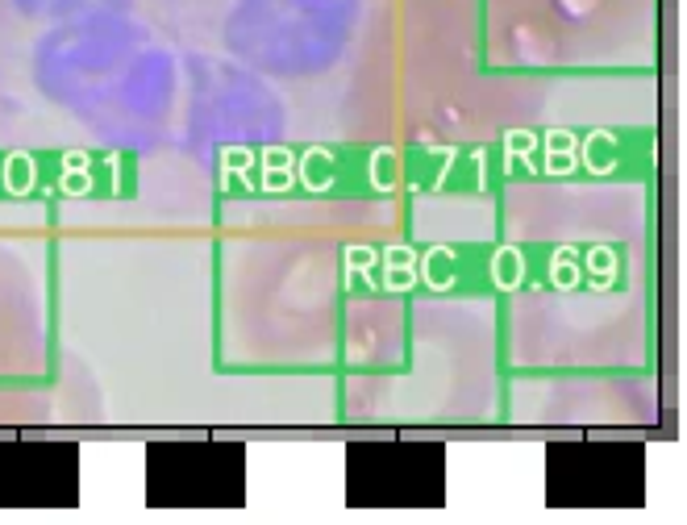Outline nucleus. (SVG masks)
I'll return each instance as SVG.
<instances>
[{
    "mask_svg": "<svg viewBox=\"0 0 687 525\" xmlns=\"http://www.w3.org/2000/svg\"><path fill=\"white\" fill-rule=\"evenodd\" d=\"M259 163H263V188L267 192H284V188L296 184V155L292 150L271 146V150L259 155Z\"/></svg>",
    "mask_w": 687,
    "mask_h": 525,
    "instance_id": "f257e3e1",
    "label": "nucleus"
},
{
    "mask_svg": "<svg viewBox=\"0 0 687 525\" xmlns=\"http://www.w3.org/2000/svg\"><path fill=\"white\" fill-rule=\"evenodd\" d=\"M384 275H388V280H384L388 292H396V288L404 292V288L417 280V255H413L409 246H388L384 250Z\"/></svg>",
    "mask_w": 687,
    "mask_h": 525,
    "instance_id": "f03ea898",
    "label": "nucleus"
},
{
    "mask_svg": "<svg viewBox=\"0 0 687 525\" xmlns=\"http://www.w3.org/2000/svg\"><path fill=\"white\" fill-rule=\"evenodd\" d=\"M488 271H492V284L500 292H508V288H517L525 280V255L517 246H500L492 255V263H488Z\"/></svg>",
    "mask_w": 687,
    "mask_h": 525,
    "instance_id": "7ed1b4c3",
    "label": "nucleus"
},
{
    "mask_svg": "<svg viewBox=\"0 0 687 525\" xmlns=\"http://www.w3.org/2000/svg\"><path fill=\"white\" fill-rule=\"evenodd\" d=\"M0 180H5V188L9 192H30L34 188V180H38V163L25 155V150H13V155L5 159V167H0Z\"/></svg>",
    "mask_w": 687,
    "mask_h": 525,
    "instance_id": "20e7f679",
    "label": "nucleus"
},
{
    "mask_svg": "<svg viewBox=\"0 0 687 525\" xmlns=\"http://www.w3.org/2000/svg\"><path fill=\"white\" fill-rule=\"evenodd\" d=\"M63 188L71 196L92 192V159L84 155V150H71V155H63Z\"/></svg>",
    "mask_w": 687,
    "mask_h": 525,
    "instance_id": "39448f33",
    "label": "nucleus"
},
{
    "mask_svg": "<svg viewBox=\"0 0 687 525\" xmlns=\"http://www.w3.org/2000/svg\"><path fill=\"white\" fill-rule=\"evenodd\" d=\"M579 250L575 246H558L550 255V284L554 288H575L579 284Z\"/></svg>",
    "mask_w": 687,
    "mask_h": 525,
    "instance_id": "423d86ee",
    "label": "nucleus"
},
{
    "mask_svg": "<svg viewBox=\"0 0 687 525\" xmlns=\"http://www.w3.org/2000/svg\"><path fill=\"white\" fill-rule=\"evenodd\" d=\"M546 159H550V171L554 175H563L575 167V134L567 130H550L546 134Z\"/></svg>",
    "mask_w": 687,
    "mask_h": 525,
    "instance_id": "0eeeda50",
    "label": "nucleus"
},
{
    "mask_svg": "<svg viewBox=\"0 0 687 525\" xmlns=\"http://www.w3.org/2000/svg\"><path fill=\"white\" fill-rule=\"evenodd\" d=\"M583 263H588V275H592L596 288H608V284L617 280V250L613 246H592Z\"/></svg>",
    "mask_w": 687,
    "mask_h": 525,
    "instance_id": "6e6552de",
    "label": "nucleus"
},
{
    "mask_svg": "<svg viewBox=\"0 0 687 525\" xmlns=\"http://www.w3.org/2000/svg\"><path fill=\"white\" fill-rule=\"evenodd\" d=\"M221 163H225V171H234V175H242V180H246V171H250V163H254V150H246V146H229L225 155H221Z\"/></svg>",
    "mask_w": 687,
    "mask_h": 525,
    "instance_id": "1a4fd4ad",
    "label": "nucleus"
}]
</instances>
